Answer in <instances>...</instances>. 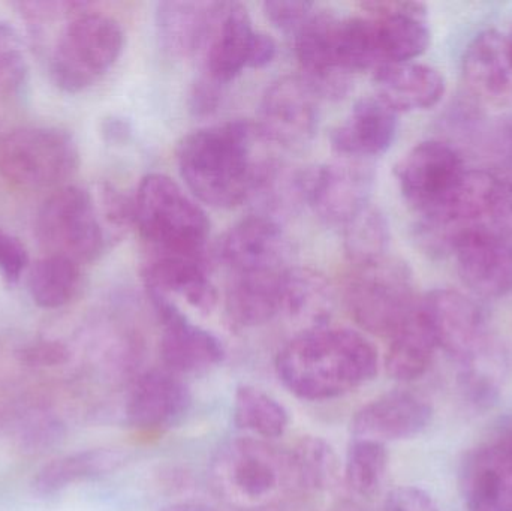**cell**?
Masks as SVG:
<instances>
[{"mask_svg":"<svg viewBox=\"0 0 512 511\" xmlns=\"http://www.w3.org/2000/svg\"><path fill=\"white\" fill-rule=\"evenodd\" d=\"M80 167L69 132L47 126L14 129L0 140V176L18 189L62 188Z\"/></svg>","mask_w":512,"mask_h":511,"instance_id":"ba28073f","label":"cell"},{"mask_svg":"<svg viewBox=\"0 0 512 511\" xmlns=\"http://www.w3.org/2000/svg\"><path fill=\"white\" fill-rule=\"evenodd\" d=\"M510 36H511V39H512V33H511V35H510Z\"/></svg>","mask_w":512,"mask_h":511,"instance_id":"bcb514c9","label":"cell"},{"mask_svg":"<svg viewBox=\"0 0 512 511\" xmlns=\"http://www.w3.org/2000/svg\"><path fill=\"white\" fill-rule=\"evenodd\" d=\"M438 350L435 336L417 308L405 327L390 339L385 357L387 374L403 383L418 380L429 371Z\"/></svg>","mask_w":512,"mask_h":511,"instance_id":"4316f807","label":"cell"},{"mask_svg":"<svg viewBox=\"0 0 512 511\" xmlns=\"http://www.w3.org/2000/svg\"><path fill=\"white\" fill-rule=\"evenodd\" d=\"M101 132L105 141H108V143L119 144L128 140L129 134H131V129H129V125L125 120L117 119V117H111V119L104 120Z\"/></svg>","mask_w":512,"mask_h":511,"instance_id":"7bdbcfd3","label":"cell"},{"mask_svg":"<svg viewBox=\"0 0 512 511\" xmlns=\"http://www.w3.org/2000/svg\"><path fill=\"white\" fill-rule=\"evenodd\" d=\"M439 350L465 369L483 368L492 353L489 323L483 309L453 290H433L418 303Z\"/></svg>","mask_w":512,"mask_h":511,"instance_id":"9c48e42d","label":"cell"},{"mask_svg":"<svg viewBox=\"0 0 512 511\" xmlns=\"http://www.w3.org/2000/svg\"><path fill=\"white\" fill-rule=\"evenodd\" d=\"M376 96L396 113L427 110L444 98V75L423 63H391L373 75Z\"/></svg>","mask_w":512,"mask_h":511,"instance_id":"d4e9b609","label":"cell"},{"mask_svg":"<svg viewBox=\"0 0 512 511\" xmlns=\"http://www.w3.org/2000/svg\"><path fill=\"white\" fill-rule=\"evenodd\" d=\"M379 357L375 345L357 330L328 324L309 327L277 354L283 386L304 401H330L373 380Z\"/></svg>","mask_w":512,"mask_h":511,"instance_id":"7a4b0ae2","label":"cell"},{"mask_svg":"<svg viewBox=\"0 0 512 511\" xmlns=\"http://www.w3.org/2000/svg\"><path fill=\"white\" fill-rule=\"evenodd\" d=\"M331 308L333 290L324 275L303 267L286 270L282 281V314L309 320L310 327H316L327 324Z\"/></svg>","mask_w":512,"mask_h":511,"instance_id":"f1b7e54d","label":"cell"},{"mask_svg":"<svg viewBox=\"0 0 512 511\" xmlns=\"http://www.w3.org/2000/svg\"><path fill=\"white\" fill-rule=\"evenodd\" d=\"M256 32L248 9L240 3H227L204 50L206 74L227 86L249 68Z\"/></svg>","mask_w":512,"mask_h":511,"instance_id":"cb8c5ba5","label":"cell"},{"mask_svg":"<svg viewBox=\"0 0 512 511\" xmlns=\"http://www.w3.org/2000/svg\"><path fill=\"white\" fill-rule=\"evenodd\" d=\"M161 511H216L212 507L201 503H174L164 507Z\"/></svg>","mask_w":512,"mask_h":511,"instance_id":"ee69618b","label":"cell"},{"mask_svg":"<svg viewBox=\"0 0 512 511\" xmlns=\"http://www.w3.org/2000/svg\"><path fill=\"white\" fill-rule=\"evenodd\" d=\"M489 227L501 236H512V177H499Z\"/></svg>","mask_w":512,"mask_h":511,"instance_id":"ab89813d","label":"cell"},{"mask_svg":"<svg viewBox=\"0 0 512 511\" xmlns=\"http://www.w3.org/2000/svg\"><path fill=\"white\" fill-rule=\"evenodd\" d=\"M147 293L182 297L188 305L210 314L218 305V290L210 279L207 255L152 254L143 269Z\"/></svg>","mask_w":512,"mask_h":511,"instance_id":"d6986e66","label":"cell"},{"mask_svg":"<svg viewBox=\"0 0 512 511\" xmlns=\"http://www.w3.org/2000/svg\"><path fill=\"white\" fill-rule=\"evenodd\" d=\"M276 53L277 47L274 39L271 38L270 35H267V33L256 32L249 68H264L268 63L273 62Z\"/></svg>","mask_w":512,"mask_h":511,"instance_id":"b9f144b4","label":"cell"},{"mask_svg":"<svg viewBox=\"0 0 512 511\" xmlns=\"http://www.w3.org/2000/svg\"><path fill=\"white\" fill-rule=\"evenodd\" d=\"M466 173L459 153L436 140L417 144L396 167L400 192L420 218L441 209L453 197Z\"/></svg>","mask_w":512,"mask_h":511,"instance_id":"30bf717a","label":"cell"},{"mask_svg":"<svg viewBox=\"0 0 512 511\" xmlns=\"http://www.w3.org/2000/svg\"><path fill=\"white\" fill-rule=\"evenodd\" d=\"M125 462V455L117 450L96 449L63 456L45 465L33 480L39 495H54L81 480L95 479L113 473Z\"/></svg>","mask_w":512,"mask_h":511,"instance_id":"f546056e","label":"cell"},{"mask_svg":"<svg viewBox=\"0 0 512 511\" xmlns=\"http://www.w3.org/2000/svg\"><path fill=\"white\" fill-rule=\"evenodd\" d=\"M340 511H360V509H357V507L349 506L345 507V509H339Z\"/></svg>","mask_w":512,"mask_h":511,"instance_id":"f6af8a7d","label":"cell"},{"mask_svg":"<svg viewBox=\"0 0 512 511\" xmlns=\"http://www.w3.org/2000/svg\"><path fill=\"white\" fill-rule=\"evenodd\" d=\"M375 171L369 161L342 158L306 168V204L321 221L343 228L370 206Z\"/></svg>","mask_w":512,"mask_h":511,"instance_id":"7c38bea8","label":"cell"},{"mask_svg":"<svg viewBox=\"0 0 512 511\" xmlns=\"http://www.w3.org/2000/svg\"><path fill=\"white\" fill-rule=\"evenodd\" d=\"M29 266L26 246L6 231L0 230V272L8 282H17Z\"/></svg>","mask_w":512,"mask_h":511,"instance_id":"74e56055","label":"cell"},{"mask_svg":"<svg viewBox=\"0 0 512 511\" xmlns=\"http://www.w3.org/2000/svg\"><path fill=\"white\" fill-rule=\"evenodd\" d=\"M289 243L276 219L252 213L234 224L215 249L231 275L277 273L288 269Z\"/></svg>","mask_w":512,"mask_h":511,"instance_id":"4fadbf2b","label":"cell"},{"mask_svg":"<svg viewBox=\"0 0 512 511\" xmlns=\"http://www.w3.org/2000/svg\"><path fill=\"white\" fill-rule=\"evenodd\" d=\"M319 102L303 75L279 78L262 96L256 128L267 143L301 149L318 131Z\"/></svg>","mask_w":512,"mask_h":511,"instance_id":"8fae6325","label":"cell"},{"mask_svg":"<svg viewBox=\"0 0 512 511\" xmlns=\"http://www.w3.org/2000/svg\"><path fill=\"white\" fill-rule=\"evenodd\" d=\"M460 488L468 511H512V426L466 456Z\"/></svg>","mask_w":512,"mask_h":511,"instance_id":"9a60e30c","label":"cell"},{"mask_svg":"<svg viewBox=\"0 0 512 511\" xmlns=\"http://www.w3.org/2000/svg\"><path fill=\"white\" fill-rule=\"evenodd\" d=\"M191 402V392L179 375L153 369L135 381L126 402V419L146 431L170 428L185 419Z\"/></svg>","mask_w":512,"mask_h":511,"instance_id":"ffe728a7","label":"cell"},{"mask_svg":"<svg viewBox=\"0 0 512 511\" xmlns=\"http://www.w3.org/2000/svg\"><path fill=\"white\" fill-rule=\"evenodd\" d=\"M463 284L484 299H499L512 291V245L490 228H474L453 245Z\"/></svg>","mask_w":512,"mask_h":511,"instance_id":"2e32d148","label":"cell"},{"mask_svg":"<svg viewBox=\"0 0 512 511\" xmlns=\"http://www.w3.org/2000/svg\"><path fill=\"white\" fill-rule=\"evenodd\" d=\"M224 87L207 75L198 78L191 93V110L198 116L213 113L221 104Z\"/></svg>","mask_w":512,"mask_h":511,"instance_id":"60d3db41","label":"cell"},{"mask_svg":"<svg viewBox=\"0 0 512 511\" xmlns=\"http://www.w3.org/2000/svg\"><path fill=\"white\" fill-rule=\"evenodd\" d=\"M343 299L358 327L387 339L405 327L420 303L408 264L388 254L352 264Z\"/></svg>","mask_w":512,"mask_h":511,"instance_id":"277c9868","label":"cell"},{"mask_svg":"<svg viewBox=\"0 0 512 511\" xmlns=\"http://www.w3.org/2000/svg\"><path fill=\"white\" fill-rule=\"evenodd\" d=\"M289 458L295 483L301 488L321 491L328 488L336 477V453L322 438H303L289 453Z\"/></svg>","mask_w":512,"mask_h":511,"instance_id":"d6a6232c","label":"cell"},{"mask_svg":"<svg viewBox=\"0 0 512 511\" xmlns=\"http://www.w3.org/2000/svg\"><path fill=\"white\" fill-rule=\"evenodd\" d=\"M36 239L47 255L80 264L98 261L111 242L90 189L65 185L56 189L39 209Z\"/></svg>","mask_w":512,"mask_h":511,"instance_id":"8992f818","label":"cell"},{"mask_svg":"<svg viewBox=\"0 0 512 511\" xmlns=\"http://www.w3.org/2000/svg\"><path fill=\"white\" fill-rule=\"evenodd\" d=\"M373 21L382 66L411 62L430 45L427 8L418 2L363 3Z\"/></svg>","mask_w":512,"mask_h":511,"instance_id":"ac0fdd59","label":"cell"},{"mask_svg":"<svg viewBox=\"0 0 512 511\" xmlns=\"http://www.w3.org/2000/svg\"><path fill=\"white\" fill-rule=\"evenodd\" d=\"M29 65L23 41L14 27L0 21V99L12 101L24 93Z\"/></svg>","mask_w":512,"mask_h":511,"instance_id":"e575fe53","label":"cell"},{"mask_svg":"<svg viewBox=\"0 0 512 511\" xmlns=\"http://www.w3.org/2000/svg\"><path fill=\"white\" fill-rule=\"evenodd\" d=\"M162 327L161 359L176 375L200 374L224 360L222 342L209 330L197 326L180 311L174 300L147 293Z\"/></svg>","mask_w":512,"mask_h":511,"instance_id":"5bb4252c","label":"cell"},{"mask_svg":"<svg viewBox=\"0 0 512 511\" xmlns=\"http://www.w3.org/2000/svg\"><path fill=\"white\" fill-rule=\"evenodd\" d=\"M433 408L426 399L406 390L379 396L355 414L351 423L355 440H409L420 435L432 422Z\"/></svg>","mask_w":512,"mask_h":511,"instance_id":"e0dca14e","label":"cell"},{"mask_svg":"<svg viewBox=\"0 0 512 511\" xmlns=\"http://www.w3.org/2000/svg\"><path fill=\"white\" fill-rule=\"evenodd\" d=\"M84 287L81 266L69 258L45 255L29 270L27 288L42 309H59L74 302Z\"/></svg>","mask_w":512,"mask_h":511,"instance_id":"83f0119b","label":"cell"},{"mask_svg":"<svg viewBox=\"0 0 512 511\" xmlns=\"http://www.w3.org/2000/svg\"><path fill=\"white\" fill-rule=\"evenodd\" d=\"M267 20L277 30L289 35H295L304 23L309 20L310 15L315 12V5L310 2H265L262 5Z\"/></svg>","mask_w":512,"mask_h":511,"instance_id":"d590c367","label":"cell"},{"mask_svg":"<svg viewBox=\"0 0 512 511\" xmlns=\"http://www.w3.org/2000/svg\"><path fill=\"white\" fill-rule=\"evenodd\" d=\"M345 251L351 264L366 263L388 254L390 230L381 210L370 204L343 227Z\"/></svg>","mask_w":512,"mask_h":511,"instance_id":"1f68e13d","label":"cell"},{"mask_svg":"<svg viewBox=\"0 0 512 511\" xmlns=\"http://www.w3.org/2000/svg\"><path fill=\"white\" fill-rule=\"evenodd\" d=\"M234 423L242 431L273 440L285 434L289 416L285 407L273 396L245 384L237 387L234 396Z\"/></svg>","mask_w":512,"mask_h":511,"instance_id":"4dcf8cb0","label":"cell"},{"mask_svg":"<svg viewBox=\"0 0 512 511\" xmlns=\"http://www.w3.org/2000/svg\"><path fill=\"white\" fill-rule=\"evenodd\" d=\"M463 75L471 92L490 105H512V39L486 30L472 39L463 57Z\"/></svg>","mask_w":512,"mask_h":511,"instance_id":"44dd1931","label":"cell"},{"mask_svg":"<svg viewBox=\"0 0 512 511\" xmlns=\"http://www.w3.org/2000/svg\"><path fill=\"white\" fill-rule=\"evenodd\" d=\"M387 467L388 453L384 444L355 440L346 456V485L360 497H372L381 488Z\"/></svg>","mask_w":512,"mask_h":511,"instance_id":"836d02e7","label":"cell"},{"mask_svg":"<svg viewBox=\"0 0 512 511\" xmlns=\"http://www.w3.org/2000/svg\"><path fill=\"white\" fill-rule=\"evenodd\" d=\"M382 511H439L432 495L414 486L393 489L384 501Z\"/></svg>","mask_w":512,"mask_h":511,"instance_id":"f35d334b","label":"cell"},{"mask_svg":"<svg viewBox=\"0 0 512 511\" xmlns=\"http://www.w3.org/2000/svg\"><path fill=\"white\" fill-rule=\"evenodd\" d=\"M256 123L231 120L191 132L177 147V164L189 191L216 209L251 201L270 156Z\"/></svg>","mask_w":512,"mask_h":511,"instance_id":"6da1fadb","label":"cell"},{"mask_svg":"<svg viewBox=\"0 0 512 511\" xmlns=\"http://www.w3.org/2000/svg\"><path fill=\"white\" fill-rule=\"evenodd\" d=\"M134 203V227L152 254L207 255L210 221L185 189L161 173L147 174Z\"/></svg>","mask_w":512,"mask_h":511,"instance_id":"3957f363","label":"cell"},{"mask_svg":"<svg viewBox=\"0 0 512 511\" xmlns=\"http://www.w3.org/2000/svg\"><path fill=\"white\" fill-rule=\"evenodd\" d=\"M286 270L230 276L225 291V312L234 327L252 329L282 314V281Z\"/></svg>","mask_w":512,"mask_h":511,"instance_id":"484cf974","label":"cell"},{"mask_svg":"<svg viewBox=\"0 0 512 511\" xmlns=\"http://www.w3.org/2000/svg\"><path fill=\"white\" fill-rule=\"evenodd\" d=\"M18 356L21 362L35 368H54V366L65 365L71 353L63 342L42 339L21 348Z\"/></svg>","mask_w":512,"mask_h":511,"instance_id":"8d00e7d4","label":"cell"},{"mask_svg":"<svg viewBox=\"0 0 512 511\" xmlns=\"http://www.w3.org/2000/svg\"><path fill=\"white\" fill-rule=\"evenodd\" d=\"M397 134V113L378 96L358 99L334 129L331 146L342 158L370 161L390 149Z\"/></svg>","mask_w":512,"mask_h":511,"instance_id":"7402d4cb","label":"cell"},{"mask_svg":"<svg viewBox=\"0 0 512 511\" xmlns=\"http://www.w3.org/2000/svg\"><path fill=\"white\" fill-rule=\"evenodd\" d=\"M216 488L245 509H261L276 501L294 480L289 453L254 438L225 444L212 465Z\"/></svg>","mask_w":512,"mask_h":511,"instance_id":"52a82bcc","label":"cell"},{"mask_svg":"<svg viewBox=\"0 0 512 511\" xmlns=\"http://www.w3.org/2000/svg\"><path fill=\"white\" fill-rule=\"evenodd\" d=\"M227 3L162 2L155 21L162 50L174 59H188L206 50Z\"/></svg>","mask_w":512,"mask_h":511,"instance_id":"603a6c76","label":"cell"},{"mask_svg":"<svg viewBox=\"0 0 512 511\" xmlns=\"http://www.w3.org/2000/svg\"><path fill=\"white\" fill-rule=\"evenodd\" d=\"M123 47L119 21L90 6L66 20L48 60L51 80L63 92H83L113 68Z\"/></svg>","mask_w":512,"mask_h":511,"instance_id":"5b68a950","label":"cell"}]
</instances>
